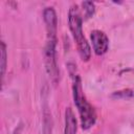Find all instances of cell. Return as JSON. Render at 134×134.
Segmentation results:
<instances>
[{"mask_svg":"<svg viewBox=\"0 0 134 134\" xmlns=\"http://www.w3.org/2000/svg\"><path fill=\"white\" fill-rule=\"evenodd\" d=\"M43 19L46 26L47 39L44 48V63L46 71L51 82L55 85L59 81V67L57 63V27L58 19L55 10L52 7H46L43 12Z\"/></svg>","mask_w":134,"mask_h":134,"instance_id":"obj_1","label":"cell"},{"mask_svg":"<svg viewBox=\"0 0 134 134\" xmlns=\"http://www.w3.org/2000/svg\"><path fill=\"white\" fill-rule=\"evenodd\" d=\"M72 80H73V84H72L73 100L80 114L81 126L84 130H88L95 124L96 113L94 108L89 104V102L86 99L83 93L82 81L79 74H72Z\"/></svg>","mask_w":134,"mask_h":134,"instance_id":"obj_2","label":"cell"},{"mask_svg":"<svg viewBox=\"0 0 134 134\" xmlns=\"http://www.w3.org/2000/svg\"><path fill=\"white\" fill-rule=\"evenodd\" d=\"M68 22H69L70 31L72 34V37H73L75 43H76L81 59L83 61H88L91 55V48H90L88 42L86 41V38L84 37L83 30H82L83 19L81 17V14H80L76 5H72L69 8Z\"/></svg>","mask_w":134,"mask_h":134,"instance_id":"obj_3","label":"cell"},{"mask_svg":"<svg viewBox=\"0 0 134 134\" xmlns=\"http://www.w3.org/2000/svg\"><path fill=\"white\" fill-rule=\"evenodd\" d=\"M90 39H91L93 50H94L95 54L102 55L107 52V50L109 48V39L104 31H100L97 29L93 30L90 35Z\"/></svg>","mask_w":134,"mask_h":134,"instance_id":"obj_4","label":"cell"},{"mask_svg":"<svg viewBox=\"0 0 134 134\" xmlns=\"http://www.w3.org/2000/svg\"><path fill=\"white\" fill-rule=\"evenodd\" d=\"M77 125H76V118L71 110V108H67L65 111V129L64 134H76Z\"/></svg>","mask_w":134,"mask_h":134,"instance_id":"obj_5","label":"cell"},{"mask_svg":"<svg viewBox=\"0 0 134 134\" xmlns=\"http://www.w3.org/2000/svg\"><path fill=\"white\" fill-rule=\"evenodd\" d=\"M43 132L42 134H52V118L51 114L45 109L43 114Z\"/></svg>","mask_w":134,"mask_h":134,"instance_id":"obj_6","label":"cell"},{"mask_svg":"<svg viewBox=\"0 0 134 134\" xmlns=\"http://www.w3.org/2000/svg\"><path fill=\"white\" fill-rule=\"evenodd\" d=\"M82 5H83V8H84V13H85V15H84L85 19L87 20V19L91 18L93 16V14H94V10H95L94 3L91 2V1H84L82 3Z\"/></svg>","mask_w":134,"mask_h":134,"instance_id":"obj_7","label":"cell"},{"mask_svg":"<svg viewBox=\"0 0 134 134\" xmlns=\"http://www.w3.org/2000/svg\"><path fill=\"white\" fill-rule=\"evenodd\" d=\"M1 76L3 77L5 74V69H6V46L5 43L2 41L1 42Z\"/></svg>","mask_w":134,"mask_h":134,"instance_id":"obj_8","label":"cell"},{"mask_svg":"<svg viewBox=\"0 0 134 134\" xmlns=\"http://www.w3.org/2000/svg\"><path fill=\"white\" fill-rule=\"evenodd\" d=\"M21 130H22V125H19V127L15 130V132H14V134H20V132H21Z\"/></svg>","mask_w":134,"mask_h":134,"instance_id":"obj_9","label":"cell"}]
</instances>
